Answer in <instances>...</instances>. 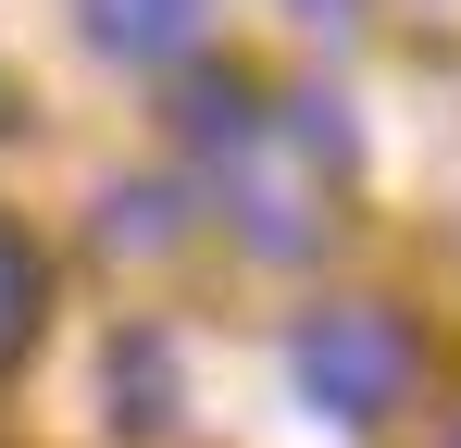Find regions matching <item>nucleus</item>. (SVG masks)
Here are the masks:
<instances>
[{
	"mask_svg": "<svg viewBox=\"0 0 461 448\" xmlns=\"http://www.w3.org/2000/svg\"><path fill=\"white\" fill-rule=\"evenodd\" d=\"M175 187H113V200H100V237H113V249H162V237H175Z\"/></svg>",
	"mask_w": 461,
	"mask_h": 448,
	"instance_id": "obj_6",
	"label": "nucleus"
},
{
	"mask_svg": "<svg viewBox=\"0 0 461 448\" xmlns=\"http://www.w3.org/2000/svg\"><path fill=\"white\" fill-rule=\"evenodd\" d=\"M449 448H461V436H449Z\"/></svg>",
	"mask_w": 461,
	"mask_h": 448,
	"instance_id": "obj_8",
	"label": "nucleus"
},
{
	"mask_svg": "<svg viewBox=\"0 0 461 448\" xmlns=\"http://www.w3.org/2000/svg\"><path fill=\"white\" fill-rule=\"evenodd\" d=\"M38 311H50V262H38V237H25V224H0V362L38 336Z\"/></svg>",
	"mask_w": 461,
	"mask_h": 448,
	"instance_id": "obj_4",
	"label": "nucleus"
},
{
	"mask_svg": "<svg viewBox=\"0 0 461 448\" xmlns=\"http://www.w3.org/2000/svg\"><path fill=\"white\" fill-rule=\"evenodd\" d=\"M287 13H300V25H349L362 0H287Z\"/></svg>",
	"mask_w": 461,
	"mask_h": 448,
	"instance_id": "obj_7",
	"label": "nucleus"
},
{
	"mask_svg": "<svg viewBox=\"0 0 461 448\" xmlns=\"http://www.w3.org/2000/svg\"><path fill=\"white\" fill-rule=\"evenodd\" d=\"M300 399L312 411H337V424H386L399 399H411V373H424V349H411V324L386 311V299H324L300 324Z\"/></svg>",
	"mask_w": 461,
	"mask_h": 448,
	"instance_id": "obj_1",
	"label": "nucleus"
},
{
	"mask_svg": "<svg viewBox=\"0 0 461 448\" xmlns=\"http://www.w3.org/2000/svg\"><path fill=\"white\" fill-rule=\"evenodd\" d=\"M175 125H187L200 149H249V138H262V100H249L237 75H200V87L175 100Z\"/></svg>",
	"mask_w": 461,
	"mask_h": 448,
	"instance_id": "obj_5",
	"label": "nucleus"
},
{
	"mask_svg": "<svg viewBox=\"0 0 461 448\" xmlns=\"http://www.w3.org/2000/svg\"><path fill=\"white\" fill-rule=\"evenodd\" d=\"M100 386H113V436H162V424H175V349H162L150 324L113 336V373H100Z\"/></svg>",
	"mask_w": 461,
	"mask_h": 448,
	"instance_id": "obj_3",
	"label": "nucleus"
},
{
	"mask_svg": "<svg viewBox=\"0 0 461 448\" xmlns=\"http://www.w3.org/2000/svg\"><path fill=\"white\" fill-rule=\"evenodd\" d=\"M200 25H212V0H87V38L113 63H175V50H200Z\"/></svg>",
	"mask_w": 461,
	"mask_h": 448,
	"instance_id": "obj_2",
	"label": "nucleus"
}]
</instances>
